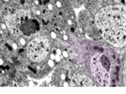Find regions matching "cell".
I'll return each mask as SVG.
<instances>
[{"instance_id": "6da1fadb", "label": "cell", "mask_w": 126, "mask_h": 94, "mask_svg": "<svg viewBox=\"0 0 126 94\" xmlns=\"http://www.w3.org/2000/svg\"><path fill=\"white\" fill-rule=\"evenodd\" d=\"M95 23L106 41L115 46L125 44L126 8L123 6H109L98 12Z\"/></svg>"}, {"instance_id": "7a4b0ae2", "label": "cell", "mask_w": 126, "mask_h": 94, "mask_svg": "<svg viewBox=\"0 0 126 94\" xmlns=\"http://www.w3.org/2000/svg\"><path fill=\"white\" fill-rule=\"evenodd\" d=\"M5 18L7 27L15 35L29 36L39 29L38 21L32 17L30 11L25 9L14 10L10 7L6 12Z\"/></svg>"}, {"instance_id": "3957f363", "label": "cell", "mask_w": 126, "mask_h": 94, "mask_svg": "<svg viewBox=\"0 0 126 94\" xmlns=\"http://www.w3.org/2000/svg\"><path fill=\"white\" fill-rule=\"evenodd\" d=\"M92 70L96 80L102 85H109L111 64L107 57L99 53L94 55L92 60Z\"/></svg>"}, {"instance_id": "277c9868", "label": "cell", "mask_w": 126, "mask_h": 94, "mask_svg": "<svg viewBox=\"0 0 126 94\" xmlns=\"http://www.w3.org/2000/svg\"><path fill=\"white\" fill-rule=\"evenodd\" d=\"M50 50L47 39L43 37L35 38L32 41L27 48V54L30 60L40 61L43 60Z\"/></svg>"}, {"instance_id": "5b68a950", "label": "cell", "mask_w": 126, "mask_h": 94, "mask_svg": "<svg viewBox=\"0 0 126 94\" xmlns=\"http://www.w3.org/2000/svg\"><path fill=\"white\" fill-rule=\"evenodd\" d=\"M93 82L82 74H76L72 78L71 86H93Z\"/></svg>"}, {"instance_id": "8992f818", "label": "cell", "mask_w": 126, "mask_h": 94, "mask_svg": "<svg viewBox=\"0 0 126 94\" xmlns=\"http://www.w3.org/2000/svg\"><path fill=\"white\" fill-rule=\"evenodd\" d=\"M29 68L30 70H32V71H33V72H35H35H36V71H35V70L34 69H32V68H30V67H29Z\"/></svg>"}]
</instances>
